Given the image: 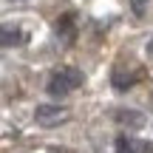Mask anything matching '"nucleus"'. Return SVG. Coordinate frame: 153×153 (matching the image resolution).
I'll use <instances>...</instances> for the list:
<instances>
[{
    "mask_svg": "<svg viewBox=\"0 0 153 153\" xmlns=\"http://www.w3.org/2000/svg\"><path fill=\"white\" fill-rule=\"evenodd\" d=\"M79 85H82V71H79V68L65 65V68H60V71L51 74L45 91H48L51 97H65V94H71L74 88H79Z\"/></svg>",
    "mask_w": 153,
    "mask_h": 153,
    "instance_id": "obj_1",
    "label": "nucleus"
},
{
    "mask_svg": "<svg viewBox=\"0 0 153 153\" xmlns=\"http://www.w3.org/2000/svg\"><path fill=\"white\" fill-rule=\"evenodd\" d=\"M65 119H68V111L62 105H37V111H34V122L43 128H54Z\"/></svg>",
    "mask_w": 153,
    "mask_h": 153,
    "instance_id": "obj_2",
    "label": "nucleus"
},
{
    "mask_svg": "<svg viewBox=\"0 0 153 153\" xmlns=\"http://www.w3.org/2000/svg\"><path fill=\"white\" fill-rule=\"evenodd\" d=\"M114 119L119 122L122 128H128V131H136V128L145 125V114H139V111H133V108H116Z\"/></svg>",
    "mask_w": 153,
    "mask_h": 153,
    "instance_id": "obj_3",
    "label": "nucleus"
},
{
    "mask_svg": "<svg viewBox=\"0 0 153 153\" xmlns=\"http://www.w3.org/2000/svg\"><path fill=\"white\" fill-rule=\"evenodd\" d=\"M136 79H139V74L128 71L125 65H114V74H111V82H114V88H116V91H128V88H131V85H133Z\"/></svg>",
    "mask_w": 153,
    "mask_h": 153,
    "instance_id": "obj_4",
    "label": "nucleus"
},
{
    "mask_svg": "<svg viewBox=\"0 0 153 153\" xmlns=\"http://www.w3.org/2000/svg\"><path fill=\"white\" fill-rule=\"evenodd\" d=\"M0 40H3L6 48H11V45H23V43L28 40V34L23 31V28H17V26H3V34H0Z\"/></svg>",
    "mask_w": 153,
    "mask_h": 153,
    "instance_id": "obj_5",
    "label": "nucleus"
},
{
    "mask_svg": "<svg viewBox=\"0 0 153 153\" xmlns=\"http://www.w3.org/2000/svg\"><path fill=\"white\" fill-rule=\"evenodd\" d=\"M54 31H57V37H60V40L71 43V40H74V14H62V17H57Z\"/></svg>",
    "mask_w": 153,
    "mask_h": 153,
    "instance_id": "obj_6",
    "label": "nucleus"
},
{
    "mask_svg": "<svg viewBox=\"0 0 153 153\" xmlns=\"http://www.w3.org/2000/svg\"><path fill=\"white\" fill-rule=\"evenodd\" d=\"M116 153H136V139L122 133V136L116 139Z\"/></svg>",
    "mask_w": 153,
    "mask_h": 153,
    "instance_id": "obj_7",
    "label": "nucleus"
},
{
    "mask_svg": "<svg viewBox=\"0 0 153 153\" xmlns=\"http://www.w3.org/2000/svg\"><path fill=\"white\" fill-rule=\"evenodd\" d=\"M131 9H133V14L142 17V14H145V9H148V0H131Z\"/></svg>",
    "mask_w": 153,
    "mask_h": 153,
    "instance_id": "obj_8",
    "label": "nucleus"
},
{
    "mask_svg": "<svg viewBox=\"0 0 153 153\" xmlns=\"http://www.w3.org/2000/svg\"><path fill=\"white\" fill-rule=\"evenodd\" d=\"M136 153H153V142H136Z\"/></svg>",
    "mask_w": 153,
    "mask_h": 153,
    "instance_id": "obj_9",
    "label": "nucleus"
},
{
    "mask_svg": "<svg viewBox=\"0 0 153 153\" xmlns=\"http://www.w3.org/2000/svg\"><path fill=\"white\" fill-rule=\"evenodd\" d=\"M148 54H153V40H150V43H148Z\"/></svg>",
    "mask_w": 153,
    "mask_h": 153,
    "instance_id": "obj_10",
    "label": "nucleus"
},
{
    "mask_svg": "<svg viewBox=\"0 0 153 153\" xmlns=\"http://www.w3.org/2000/svg\"><path fill=\"white\" fill-rule=\"evenodd\" d=\"M48 153H65V150H57V148H48Z\"/></svg>",
    "mask_w": 153,
    "mask_h": 153,
    "instance_id": "obj_11",
    "label": "nucleus"
}]
</instances>
